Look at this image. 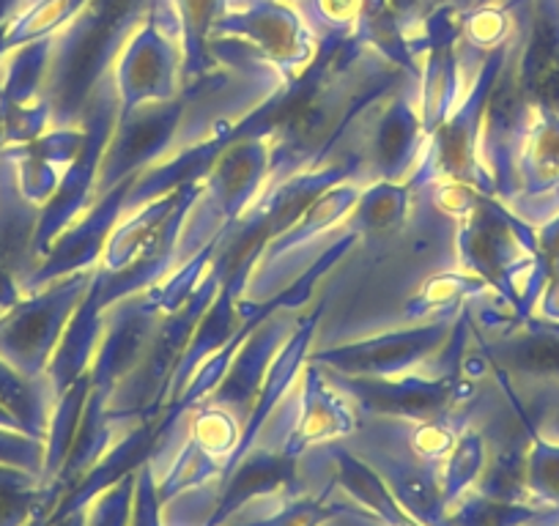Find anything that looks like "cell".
Returning <instances> with one entry per match:
<instances>
[{
  "label": "cell",
  "mask_w": 559,
  "mask_h": 526,
  "mask_svg": "<svg viewBox=\"0 0 559 526\" xmlns=\"http://www.w3.org/2000/svg\"><path fill=\"white\" fill-rule=\"evenodd\" d=\"M94 275H72L50 283L0 319V359L25 375H45L67 321L88 291Z\"/></svg>",
  "instance_id": "6da1fadb"
},
{
  "label": "cell",
  "mask_w": 559,
  "mask_h": 526,
  "mask_svg": "<svg viewBox=\"0 0 559 526\" xmlns=\"http://www.w3.org/2000/svg\"><path fill=\"white\" fill-rule=\"evenodd\" d=\"M448 324L439 321V324L426 326V330L381 335L376 340H368L365 346L332 348V351L313 354V362L335 368V373L346 370L352 375H395L412 368L426 354H431L448 337Z\"/></svg>",
  "instance_id": "7a4b0ae2"
},
{
  "label": "cell",
  "mask_w": 559,
  "mask_h": 526,
  "mask_svg": "<svg viewBox=\"0 0 559 526\" xmlns=\"http://www.w3.org/2000/svg\"><path fill=\"white\" fill-rule=\"evenodd\" d=\"M181 118L179 107H143V110H123V127L112 135L110 152L99 165V190L110 192L116 181L127 179L134 165L159 157L170 141H174L176 121Z\"/></svg>",
  "instance_id": "3957f363"
},
{
  "label": "cell",
  "mask_w": 559,
  "mask_h": 526,
  "mask_svg": "<svg viewBox=\"0 0 559 526\" xmlns=\"http://www.w3.org/2000/svg\"><path fill=\"white\" fill-rule=\"evenodd\" d=\"M39 212L17 190L12 163L0 154V272H9L23 288L39 266L34 250Z\"/></svg>",
  "instance_id": "277c9868"
},
{
  "label": "cell",
  "mask_w": 559,
  "mask_h": 526,
  "mask_svg": "<svg viewBox=\"0 0 559 526\" xmlns=\"http://www.w3.org/2000/svg\"><path fill=\"white\" fill-rule=\"evenodd\" d=\"M52 395L56 392L47 375H25L7 359H0V406L17 420L28 437L41 439Z\"/></svg>",
  "instance_id": "5b68a950"
},
{
  "label": "cell",
  "mask_w": 559,
  "mask_h": 526,
  "mask_svg": "<svg viewBox=\"0 0 559 526\" xmlns=\"http://www.w3.org/2000/svg\"><path fill=\"white\" fill-rule=\"evenodd\" d=\"M414 141H417L414 112L403 105L386 110L376 135V163L384 179H397L408 168L414 159Z\"/></svg>",
  "instance_id": "8992f818"
},
{
  "label": "cell",
  "mask_w": 559,
  "mask_h": 526,
  "mask_svg": "<svg viewBox=\"0 0 559 526\" xmlns=\"http://www.w3.org/2000/svg\"><path fill=\"white\" fill-rule=\"evenodd\" d=\"M45 56L47 47L45 41H39V45L25 47L23 52H17L12 58V67H9L3 83H0V96H3V107L0 110L23 107L34 99L36 88L41 83V74H45Z\"/></svg>",
  "instance_id": "52a82bcc"
},
{
  "label": "cell",
  "mask_w": 559,
  "mask_h": 526,
  "mask_svg": "<svg viewBox=\"0 0 559 526\" xmlns=\"http://www.w3.org/2000/svg\"><path fill=\"white\" fill-rule=\"evenodd\" d=\"M0 466L39 469L41 439L28 437L23 431H12V428H0Z\"/></svg>",
  "instance_id": "ba28073f"
},
{
  "label": "cell",
  "mask_w": 559,
  "mask_h": 526,
  "mask_svg": "<svg viewBox=\"0 0 559 526\" xmlns=\"http://www.w3.org/2000/svg\"><path fill=\"white\" fill-rule=\"evenodd\" d=\"M354 241H357V234H354V230H352V234H348V236H341L335 247L324 250V255L319 258V266H316V270H310L308 275H305V277H308V283H316L319 272L326 270V266H330L332 261H337V255H341L343 250H348V247H352ZM310 288H313V286H305V280H299L297 286H286V291H283L277 299H274V304H280V308H297L299 299H302V302H305V297H308Z\"/></svg>",
  "instance_id": "9c48e42d"
},
{
  "label": "cell",
  "mask_w": 559,
  "mask_h": 526,
  "mask_svg": "<svg viewBox=\"0 0 559 526\" xmlns=\"http://www.w3.org/2000/svg\"><path fill=\"white\" fill-rule=\"evenodd\" d=\"M23 286H20L9 272H0V310H3V313L17 308V304L23 302Z\"/></svg>",
  "instance_id": "30bf717a"
}]
</instances>
